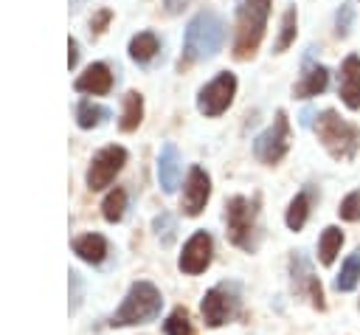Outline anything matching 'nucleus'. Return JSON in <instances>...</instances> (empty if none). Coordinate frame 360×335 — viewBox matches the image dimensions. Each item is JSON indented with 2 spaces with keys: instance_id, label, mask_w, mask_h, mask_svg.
Listing matches in <instances>:
<instances>
[{
  "instance_id": "2f4dec72",
  "label": "nucleus",
  "mask_w": 360,
  "mask_h": 335,
  "mask_svg": "<svg viewBox=\"0 0 360 335\" xmlns=\"http://www.w3.org/2000/svg\"><path fill=\"white\" fill-rule=\"evenodd\" d=\"M76 62H79V42L70 37L68 39V68H76Z\"/></svg>"
},
{
  "instance_id": "4468645a",
  "label": "nucleus",
  "mask_w": 360,
  "mask_h": 335,
  "mask_svg": "<svg viewBox=\"0 0 360 335\" xmlns=\"http://www.w3.org/2000/svg\"><path fill=\"white\" fill-rule=\"evenodd\" d=\"M110 87H112V73H110V68H107L104 62H93V65L76 79V90L93 93V96H104V93H110Z\"/></svg>"
},
{
  "instance_id": "f8f14e48",
  "label": "nucleus",
  "mask_w": 360,
  "mask_h": 335,
  "mask_svg": "<svg viewBox=\"0 0 360 335\" xmlns=\"http://www.w3.org/2000/svg\"><path fill=\"white\" fill-rule=\"evenodd\" d=\"M208 194H211V180H208L205 169L191 166L188 169V177H186V189H183V211L188 217H197L205 208Z\"/></svg>"
},
{
  "instance_id": "20e7f679",
  "label": "nucleus",
  "mask_w": 360,
  "mask_h": 335,
  "mask_svg": "<svg viewBox=\"0 0 360 335\" xmlns=\"http://www.w3.org/2000/svg\"><path fill=\"white\" fill-rule=\"evenodd\" d=\"M160 293L155 284L149 282H135L127 293V298L121 301V307L115 310L112 315V327H129V324H143V321H152L158 312H160Z\"/></svg>"
},
{
  "instance_id": "aec40b11",
  "label": "nucleus",
  "mask_w": 360,
  "mask_h": 335,
  "mask_svg": "<svg viewBox=\"0 0 360 335\" xmlns=\"http://www.w3.org/2000/svg\"><path fill=\"white\" fill-rule=\"evenodd\" d=\"M340 245H343V234H340V228H335V225L323 228V234H321V239H318L321 262H323V265H332L335 256H338V251H340Z\"/></svg>"
},
{
  "instance_id": "393cba45",
  "label": "nucleus",
  "mask_w": 360,
  "mask_h": 335,
  "mask_svg": "<svg viewBox=\"0 0 360 335\" xmlns=\"http://www.w3.org/2000/svg\"><path fill=\"white\" fill-rule=\"evenodd\" d=\"M163 332H166V335H194L191 321H188V312H186L183 307L172 310V315H169L166 324H163Z\"/></svg>"
},
{
  "instance_id": "0eeeda50",
  "label": "nucleus",
  "mask_w": 360,
  "mask_h": 335,
  "mask_svg": "<svg viewBox=\"0 0 360 335\" xmlns=\"http://www.w3.org/2000/svg\"><path fill=\"white\" fill-rule=\"evenodd\" d=\"M228 239L239 248H253V222H256V208L245 197H231L228 200Z\"/></svg>"
},
{
  "instance_id": "dca6fc26",
  "label": "nucleus",
  "mask_w": 360,
  "mask_h": 335,
  "mask_svg": "<svg viewBox=\"0 0 360 335\" xmlns=\"http://www.w3.org/2000/svg\"><path fill=\"white\" fill-rule=\"evenodd\" d=\"M326 84H329V70H326L323 65H307L292 93H295L298 99H309V96L323 93V90H326Z\"/></svg>"
},
{
  "instance_id": "72a5a7b5",
  "label": "nucleus",
  "mask_w": 360,
  "mask_h": 335,
  "mask_svg": "<svg viewBox=\"0 0 360 335\" xmlns=\"http://www.w3.org/2000/svg\"><path fill=\"white\" fill-rule=\"evenodd\" d=\"M79 3H82V0H70V8H79Z\"/></svg>"
},
{
  "instance_id": "412c9836",
  "label": "nucleus",
  "mask_w": 360,
  "mask_h": 335,
  "mask_svg": "<svg viewBox=\"0 0 360 335\" xmlns=\"http://www.w3.org/2000/svg\"><path fill=\"white\" fill-rule=\"evenodd\" d=\"M357 282H360V251H354V253L343 262V267H340V273H338V279H335V287H338L340 293H349V290L357 287Z\"/></svg>"
},
{
  "instance_id": "c756f323",
  "label": "nucleus",
  "mask_w": 360,
  "mask_h": 335,
  "mask_svg": "<svg viewBox=\"0 0 360 335\" xmlns=\"http://www.w3.org/2000/svg\"><path fill=\"white\" fill-rule=\"evenodd\" d=\"M79 304H82V276L70 270V312L79 310Z\"/></svg>"
},
{
  "instance_id": "6e6552de",
  "label": "nucleus",
  "mask_w": 360,
  "mask_h": 335,
  "mask_svg": "<svg viewBox=\"0 0 360 335\" xmlns=\"http://www.w3.org/2000/svg\"><path fill=\"white\" fill-rule=\"evenodd\" d=\"M124 163H127V149H124V146H104V149L96 152V158L90 160V169H87V186H90L93 191L110 186L112 177L121 172Z\"/></svg>"
},
{
  "instance_id": "4be33fe9",
  "label": "nucleus",
  "mask_w": 360,
  "mask_h": 335,
  "mask_svg": "<svg viewBox=\"0 0 360 335\" xmlns=\"http://www.w3.org/2000/svg\"><path fill=\"white\" fill-rule=\"evenodd\" d=\"M107 115H110V110H107V107H98V104H93V101H79V107H76V124H79L82 129L98 127Z\"/></svg>"
},
{
  "instance_id": "7ed1b4c3",
  "label": "nucleus",
  "mask_w": 360,
  "mask_h": 335,
  "mask_svg": "<svg viewBox=\"0 0 360 335\" xmlns=\"http://www.w3.org/2000/svg\"><path fill=\"white\" fill-rule=\"evenodd\" d=\"M315 129H318V141L326 146V152L332 155V158H352L354 152H357V146H360V129L354 127V124H349V121H343L335 110H323L321 115H318V124H315Z\"/></svg>"
},
{
  "instance_id": "f257e3e1",
  "label": "nucleus",
  "mask_w": 360,
  "mask_h": 335,
  "mask_svg": "<svg viewBox=\"0 0 360 335\" xmlns=\"http://www.w3.org/2000/svg\"><path fill=\"white\" fill-rule=\"evenodd\" d=\"M225 39V23L219 14L214 11H200L191 17V23L186 25V37H183V59L186 62H200V59H211Z\"/></svg>"
},
{
  "instance_id": "f3484780",
  "label": "nucleus",
  "mask_w": 360,
  "mask_h": 335,
  "mask_svg": "<svg viewBox=\"0 0 360 335\" xmlns=\"http://www.w3.org/2000/svg\"><path fill=\"white\" fill-rule=\"evenodd\" d=\"M73 251H76L79 259H84L90 265H98L107 256V239L101 234H84L73 242Z\"/></svg>"
},
{
  "instance_id": "7c9ffc66",
  "label": "nucleus",
  "mask_w": 360,
  "mask_h": 335,
  "mask_svg": "<svg viewBox=\"0 0 360 335\" xmlns=\"http://www.w3.org/2000/svg\"><path fill=\"white\" fill-rule=\"evenodd\" d=\"M110 17H112V14H110V8H101V11H98V14L90 20V28H93L96 34H101V31H104V25L110 23Z\"/></svg>"
},
{
  "instance_id": "423d86ee",
  "label": "nucleus",
  "mask_w": 360,
  "mask_h": 335,
  "mask_svg": "<svg viewBox=\"0 0 360 335\" xmlns=\"http://www.w3.org/2000/svg\"><path fill=\"white\" fill-rule=\"evenodd\" d=\"M236 310H239V296L233 284H217L202 298V321L208 327H222L236 315Z\"/></svg>"
},
{
  "instance_id": "a878e982",
  "label": "nucleus",
  "mask_w": 360,
  "mask_h": 335,
  "mask_svg": "<svg viewBox=\"0 0 360 335\" xmlns=\"http://www.w3.org/2000/svg\"><path fill=\"white\" fill-rule=\"evenodd\" d=\"M295 8H287L284 11V17H281V31H278V39H276V51L281 53V51H287L290 45H292V39H295Z\"/></svg>"
},
{
  "instance_id": "bb28decb",
  "label": "nucleus",
  "mask_w": 360,
  "mask_h": 335,
  "mask_svg": "<svg viewBox=\"0 0 360 335\" xmlns=\"http://www.w3.org/2000/svg\"><path fill=\"white\" fill-rule=\"evenodd\" d=\"M338 214H340V220H349V222L360 220V191L346 194L343 203H340V208H338Z\"/></svg>"
},
{
  "instance_id": "5701e85b",
  "label": "nucleus",
  "mask_w": 360,
  "mask_h": 335,
  "mask_svg": "<svg viewBox=\"0 0 360 335\" xmlns=\"http://www.w3.org/2000/svg\"><path fill=\"white\" fill-rule=\"evenodd\" d=\"M307 214H309V191H298L287 208V228L301 231L307 222Z\"/></svg>"
},
{
  "instance_id": "9d476101",
  "label": "nucleus",
  "mask_w": 360,
  "mask_h": 335,
  "mask_svg": "<svg viewBox=\"0 0 360 335\" xmlns=\"http://www.w3.org/2000/svg\"><path fill=\"white\" fill-rule=\"evenodd\" d=\"M290 276H292V290L298 296H309L312 307H318V310L326 307L321 282H318V276H312V267H309V262H307L304 253H292V259H290Z\"/></svg>"
},
{
  "instance_id": "f03ea898",
  "label": "nucleus",
  "mask_w": 360,
  "mask_h": 335,
  "mask_svg": "<svg viewBox=\"0 0 360 335\" xmlns=\"http://www.w3.org/2000/svg\"><path fill=\"white\" fill-rule=\"evenodd\" d=\"M270 17V0H236V39L233 56L250 59L264 37V25Z\"/></svg>"
},
{
  "instance_id": "2eb2a0df",
  "label": "nucleus",
  "mask_w": 360,
  "mask_h": 335,
  "mask_svg": "<svg viewBox=\"0 0 360 335\" xmlns=\"http://www.w3.org/2000/svg\"><path fill=\"white\" fill-rule=\"evenodd\" d=\"M158 180L163 186L166 194H172L180 183V155H177V146L174 144H166L160 149V158H158Z\"/></svg>"
},
{
  "instance_id": "39448f33",
  "label": "nucleus",
  "mask_w": 360,
  "mask_h": 335,
  "mask_svg": "<svg viewBox=\"0 0 360 335\" xmlns=\"http://www.w3.org/2000/svg\"><path fill=\"white\" fill-rule=\"evenodd\" d=\"M287 149H290V121H287V113L278 110L276 118H273V124L256 138L253 152H256V158L262 163H270L273 166V163H278L287 155Z\"/></svg>"
},
{
  "instance_id": "9b49d317",
  "label": "nucleus",
  "mask_w": 360,
  "mask_h": 335,
  "mask_svg": "<svg viewBox=\"0 0 360 335\" xmlns=\"http://www.w3.org/2000/svg\"><path fill=\"white\" fill-rule=\"evenodd\" d=\"M211 253H214V242L205 231H197L186 245H183V253H180V270L188 273V276H197L202 273L208 265H211Z\"/></svg>"
},
{
  "instance_id": "b1692460",
  "label": "nucleus",
  "mask_w": 360,
  "mask_h": 335,
  "mask_svg": "<svg viewBox=\"0 0 360 335\" xmlns=\"http://www.w3.org/2000/svg\"><path fill=\"white\" fill-rule=\"evenodd\" d=\"M124 208H127V191L124 189H112L101 203V211H104L107 222H118L124 217Z\"/></svg>"
},
{
  "instance_id": "1a4fd4ad",
  "label": "nucleus",
  "mask_w": 360,
  "mask_h": 335,
  "mask_svg": "<svg viewBox=\"0 0 360 335\" xmlns=\"http://www.w3.org/2000/svg\"><path fill=\"white\" fill-rule=\"evenodd\" d=\"M236 93V76L233 73H219L217 79H211L200 96H197V107L205 115H219L222 110H228V104L233 101Z\"/></svg>"
},
{
  "instance_id": "cd10ccee",
  "label": "nucleus",
  "mask_w": 360,
  "mask_h": 335,
  "mask_svg": "<svg viewBox=\"0 0 360 335\" xmlns=\"http://www.w3.org/2000/svg\"><path fill=\"white\" fill-rule=\"evenodd\" d=\"M155 234H158L160 245H172V242H174V220H172L169 214L155 217Z\"/></svg>"
},
{
  "instance_id": "a211bd4d",
  "label": "nucleus",
  "mask_w": 360,
  "mask_h": 335,
  "mask_svg": "<svg viewBox=\"0 0 360 335\" xmlns=\"http://www.w3.org/2000/svg\"><path fill=\"white\" fill-rule=\"evenodd\" d=\"M160 51V45H158V37L152 34V31H141L138 37H132V42H129V56L135 59V62H149L155 53Z\"/></svg>"
},
{
  "instance_id": "6ab92c4d",
  "label": "nucleus",
  "mask_w": 360,
  "mask_h": 335,
  "mask_svg": "<svg viewBox=\"0 0 360 335\" xmlns=\"http://www.w3.org/2000/svg\"><path fill=\"white\" fill-rule=\"evenodd\" d=\"M141 118H143V99H141V93H135V90H129L127 96H124V113H121V129L124 132H132L138 124H141Z\"/></svg>"
},
{
  "instance_id": "c85d7f7f",
  "label": "nucleus",
  "mask_w": 360,
  "mask_h": 335,
  "mask_svg": "<svg viewBox=\"0 0 360 335\" xmlns=\"http://www.w3.org/2000/svg\"><path fill=\"white\" fill-rule=\"evenodd\" d=\"M352 20H354V11H352V6H349V3H343V6L338 8V17H335V25H338V34H340V37H346V34H349Z\"/></svg>"
},
{
  "instance_id": "ddd939ff",
  "label": "nucleus",
  "mask_w": 360,
  "mask_h": 335,
  "mask_svg": "<svg viewBox=\"0 0 360 335\" xmlns=\"http://www.w3.org/2000/svg\"><path fill=\"white\" fill-rule=\"evenodd\" d=\"M338 93H340V99H343V104L349 110H360V59L357 56H346L343 59Z\"/></svg>"
},
{
  "instance_id": "473e14b6",
  "label": "nucleus",
  "mask_w": 360,
  "mask_h": 335,
  "mask_svg": "<svg viewBox=\"0 0 360 335\" xmlns=\"http://www.w3.org/2000/svg\"><path fill=\"white\" fill-rule=\"evenodd\" d=\"M163 6H166L169 14H177V11H183L188 6V0H163Z\"/></svg>"
}]
</instances>
